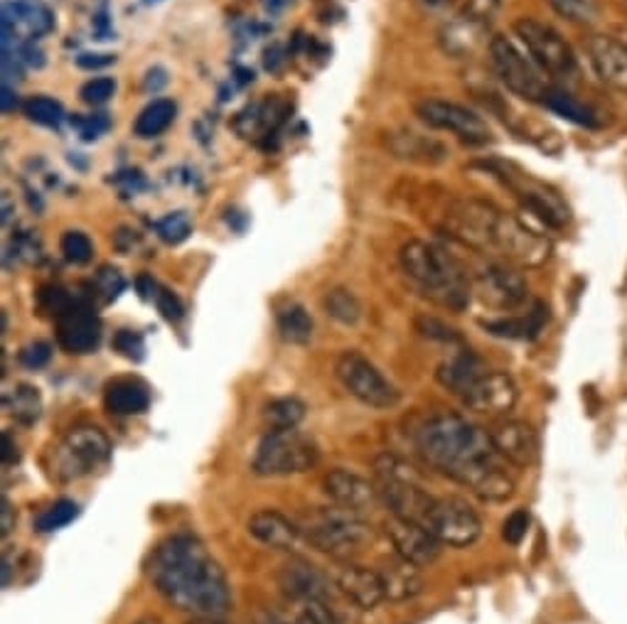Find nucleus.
<instances>
[{
  "label": "nucleus",
  "instance_id": "052dcab7",
  "mask_svg": "<svg viewBox=\"0 0 627 624\" xmlns=\"http://www.w3.org/2000/svg\"><path fill=\"white\" fill-rule=\"evenodd\" d=\"M18 108V94L10 84H3V114H13Z\"/></svg>",
  "mask_w": 627,
  "mask_h": 624
},
{
  "label": "nucleus",
  "instance_id": "bf43d9fd",
  "mask_svg": "<svg viewBox=\"0 0 627 624\" xmlns=\"http://www.w3.org/2000/svg\"><path fill=\"white\" fill-rule=\"evenodd\" d=\"M20 54H22V60H25L30 66H42L44 64V58H42V52L35 48V42L22 44Z\"/></svg>",
  "mask_w": 627,
  "mask_h": 624
},
{
  "label": "nucleus",
  "instance_id": "c9c22d12",
  "mask_svg": "<svg viewBox=\"0 0 627 624\" xmlns=\"http://www.w3.org/2000/svg\"><path fill=\"white\" fill-rule=\"evenodd\" d=\"M322 308L332 320L342 322V325H357L362 318L360 300H357L350 291H345V288H332V291L325 293Z\"/></svg>",
  "mask_w": 627,
  "mask_h": 624
},
{
  "label": "nucleus",
  "instance_id": "2f4dec72",
  "mask_svg": "<svg viewBox=\"0 0 627 624\" xmlns=\"http://www.w3.org/2000/svg\"><path fill=\"white\" fill-rule=\"evenodd\" d=\"M177 116V106L171 98H155L148 106H145L136 124H133V133H136L138 138H155L161 136L163 131L171 128V124Z\"/></svg>",
  "mask_w": 627,
  "mask_h": 624
},
{
  "label": "nucleus",
  "instance_id": "13d9d810",
  "mask_svg": "<svg viewBox=\"0 0 627 624\" xmlns=\"http://www.w3.org/2000/svg\"><path fill=\"white\" fill-rule=\"evenodd\" d=\"M16 462H20V448H18L16 438L6 430L3 433V465L8 467V465H16Z\"/></svg>",
  "mask_w": 627,
  "mask_h": 624
},
{
  "label": "nucleus",
  "instance_id": "a18cd8bd",
  "mask_svg": "<svg viewBox=\"0 0 627 624\" xmlns=\"http://www.w3.org/2000/svg\"><path fill=\"white\" fill-rule=\"evenodd\" d=\"M114 94H116V82L111 80V76H96V80L86 82L80 92L82 102L89 106H102Z\"/></svg>",
  "mask_w": 627,
  "mask_h": 624
},
{
  "label": "nucleus",
  "instance_id": "1a4fd4ad",
  "mask_svg": "<svg viewBox=\"0 0 627 624\" xmlns=\"http://www.w3.org/2000/svg\"><path fill=\"white\" fill-rule=\"evenodd\" d=\"M320 460V448L298 428L268 430L254 453L251 470L261 477L304 475Z\"/></svg>",
  "mask_w": 627,
  "mask_h": 624
},
{
  "label": "nucleus",
  "instance_id": "f03ea898",
  "mask_svg": "<svg viewBox=\"0 0 627 624\" xmlns=\"http://www.w3.org/2000/svg\"><path fill=\"white\" fill-rule=\"evenodd\" d=\"M445 231L463 247L502 256L520 269H539L554 251L542 231L483 199H455L445 211Z\"/></svg>",
  "mask_w": 627,
  "mask_h": 624
},
{
  "label": "nucleus",
  "instance_id": "a19ab883",
  "mask_svg": "<svg viewBox=\"0 0 627 624\" xmlns=\"http://www.w3.org/2000/svg\"><path fill=\"white\" fill-rule=\"evenodd\" d=\"M25 116L32 121V124L60 126L64 118V108L60 102H54L50 96H32L25 104Z\"/></svg>",
  "mask_w": 627,
  "mask_h": 624
},
{
  "label": "nucleus",
  "instance_id": "5701e85b",
  "mask_svg": "<svg viewBox=\"0 0 627 624\" xmlns=\"http://www.w3.org/2000/svg\"><path fill=\"white\" fill-rule=\"evenodd\" d=\"M470 492L483 501H505L514 495V479L495 458L475 465L458 479Z\"/></svg>",
  "mask_w": 627,
  "mask_h": 624
},
{
  "label": "nucleus",
  "instance_id": "f257e3e1",
  "mask_svg": "<svg viewBox=\"0 0 627 624\" xmlns=\"http://www.w3.org/2000/svg\"><path fill=\"white\" fill-rule=\"evenodd\" d=\"M145 573L167 603L199 620L227 615L232 605L222 565L212 559L205 543L189 533H175L155 545Z\"/></svg>",
  "mask_w": 627,
  "mask_h": 624
},
{
  "label": "nucleus",
  "instance_id": "09e8293b",
  "mask_svg": "<svg viewBox=\"0 0 627 624\" xmlns=\"http://www.w3.org/2000/svg\"><path fill=\"white\" fill-rule=\"evenodd\" d=\"M151 303H155V308H158V312L167 322H181L183 315H185V308L181 303V298L167 291V288H163L161 283L155 285Z\"/></svg>",
  "mask_w": 627,
  "mask_h": 624
},
{
  "label": "nucleus",
  "instance_id": "680f3d73",
  "mask_svg": "<svg viewBox=\"0 0 627 624\" xmlns=\"http://www.w3.org/2000/svg\"><path fill=\"white\" fill-rule=\"evenodd\" d=\"M425 6H431V8H445V6H451L453 0H423Z\"/></svg>",
  "mask_w": 627,
  "mask_h": 624
},
{
  "label": "nucleus",
  "instance_id": "cd10ccee",
  "mask_svg": "<svg viewBox=\"0 0 627 624\" xmlns=\"http://www.w3.org/2000/svg\"><path fill=\"white\" fill-rule=\"evenodd\" d=\"M483 374H487L485 362L467 350L448 356V360L439 366V372H435L439 382L448 388V392H453L458 396H463Z\"/></svg>",
  "mask_w": 627,
  "mask_h": 624
},
{
  "label": "nucleus",
  "instance_id": "aec40b11",
  "mask_svg": "<svg viewBox=\"0 0 627 624\" xmlns=\"http://www.w3.org/2000/svg\"><path fill=\"white\" fill-rule=\"evenodd\" d=\"M322 492L330 497L335 507H342L354 514H364L372 511L379 501L377 485L367 482L364 477L347 472V470H332L322 477Z\"/></svg>",
  "mask_w": 627,
  "mask_h": 624
},
{
  "label": "nucleus",
  "instance_id": "7ed1b4c3",
  "mask_svg": "<svg viewBox=\"0 0 627 624\" xmlns=\"http://www.w3.org/2000/svg\"><path fill=\"white\" fill-rule=\"evenodd\" d=\"M417 450L425 465L455 482L475 465L497 458L490 430L458 414H439L425 420L417 430Z\"/></svg>",
  "mask_w": 627,
  "mask_h": 624
},
{
  "label": "nucleus",
  "instance_id": "f3484780",
  "mask_svg": "<svg viewBox=\"0 0 627 624\" xmlns=\"http://www.w3.org/2000/svg\"><path fill=\"white\" fill-rule=\"evenodd\" d=\"M384 529H387V537L391 545H394V553L401 555L404 561L419 565V568H429L439 561L443 543L435 539L433 533L423 527V523L391 517Z\"/></svg>",
  "mask_w": 627,
  "mask_h": 624
},
{
  "label": "nucleus",
  "instance_id": "a878e982",
  "mask_svg": "<svg viewBox=\"0 0 627 624\" xmlns=\"http://www.w3.org/2000/svg\"><path fill=\"white\" fill-rule=\"evenodd\" d=\"M379 578L384 585V597L391 603H407L417 595L423 593V578L421 568L401 559L394 553V559H389L379 568Z\"/></svg>",
  "mask_w": 627,
  "mask_h": 624
},
{
  "label": "nucleus",
  "instance_id": "bb28decb",
  "mask_svg": "<svg viewBox=\"0 0 627 624\" xmlns=\"http://www.w3.org/2000/svg\"><path fill=\"white\" fill-rule=\"evenodd\" d=\"M104 406L114 416H141L151 406V392L141 378H114L104 388Z\"/></svg>",
  "mask_w": 627,
  "mask_h": 624
},
{
  "label": "nucleus",
  "instance_id": "e433bc0d",
  "mask_svg": "<svg viewBox=\"0 0 627 624\" xmlns=\"http://www.w3.org/2000/svg\"><path fill=\"white\" fill-rule=\"evenodd\" d=\"M76 517H80V505L72 499H60L44 509L42 514L35 519V529L40 533H52V531L66 527V523H72Z\"/></svg>",
  "mask_w": 627,
  "mask_h": 624
},
{
  "label": "nucleus",
  "instance_id": "39448f33",
  "mask_svg": "<svg viewBox=\"0 0 627 624\" xmlns=\"http://www.w3.org/2000/svg\"><path fill=\"white\" fill-rule=\"evenodd\" d=\"M300 533L310 545H316L318 551L332 555V559H350L374 537L372 527L362 519V514H354V511L342 507L316 509L300 523Z\"/></svg>",
  "mask_w": 627,
  "mask_h": 624
},
{
  "label": "nucleus",
  "instance_id": "e2e57ef3",
  "mask_svg": "<svg viewBox=\"0 0 627 624\" xmlns=\"http://www.w3.org/2000/svg\"><path fill=\"white\" fill-rule=\"evenodd\" d=\"M261 624H290V622H286V620H281V617H276V615H266V617L261 620Z\"/></svg>",
  "mask_w": 627,
  "mask_h": 624
},
{
  "label": "nucleus",
  "instance_id": "4468645a",
  "mask_svg": "<svg viewBox=\"0 0 627 624\" xmlns=\"http://www.w3.org/2000/svg\"><path fill=\"white\" fill-rule=\"evenodd\" d=\"M417 116L425 126L453 133L470 146H485L492 141V131L483 116H477L467 106L445 102V98H423L417 104Z\"/></svg>",
  "mask_w": 627,
  "mask_h": 624
},
{
  "label": "nucleus",
  "instance_id": "79ce46f5",
  "mask_svg": "<svg viewBox=\"0 0 627 624\" xmlns=\"http://www.w3.org/2000/svg\"><path fill=\"white\" fill-rule=\"evenodd\" d=\"M60 249L64 259L74 266H84L94 256V243L84 231H66L60 241Z\"/></svg>",
  "mask_w": 627,
  "mask_h": 624
},
{
  "label": "nucleus",
  "instance_id": "49530a36",
  "mask_svg": "<svg viewBox=\"0 0 627 624\" xmlns=\"http://www.w3.org/2000/svg\"><path fill=\"white\" fill-rule=\"evenodd\" d=\"M294 624H338V617L325 600H308V603H300Z\"/></svg>",
  "mask_w": 627,
  "mask_h": 624
},
{
  "label": "nucleus",
  "instance_id": "8fccbe9b",
  "mask_svg": "<svg viewBox=\"0 0 627 624\" xmlns=\"http://www.w3.org/2000/svg\"><path fill=\"white\" fill-rule=\"evenodd\" d=\"M530 523H532L530 511L526 509L512 511L505 523H502V539H505L510 545H520L526 537V531H530Z\"/></svg>",
  "mask_w": 627,
  "mask_h": 624
},
{
  "label": "nucleus",
  "instance_id": "6e6d98bb",
  "mask_svg": "<svg viewBox=\"0 0 627 624\" xmlns=\"http://www.w3.org/2000/svg\"><path fill=\"white\" fill-rule=\"evenodd\" d=\"M114 62H116L114 54H99V52H82L80 58H76V64H80L82 70H102V66H109Z\"/></svg>",
  "mask_w": 627,
  "mask_h": 624
},
{
  "label": "nucleus",
  "instance_id": "c85d7f7f",
  "mask_svg": "<svg viewBox=\"0 0 627 624\" xmlns=\"http://www.w3.org/2000/svg\"><path fill=\"white\" fill-rule=\"evenodd\" d=\"M548 322V308L544 303H536L526 315L520 318H500V320H483V325L490 334L505 340H534L536 334L544 330Z\"/></svg>",
  "mask_w": 627,
  "mask_h": 624
},
{
  "label": "nucleus",
  "instance_id": "58836bf2",
  "mask_svg": "<svg viewBox=\"0 0 627 624\" xmlns=\"http://www.w3.org/2000/svg\"><path fill=\"white\" fill-rule=\"evenodd\" d=\"M500 8H502V0H465V6L458 18L467 22V25L485 32L492 22H495Z\"/></svg>",
  "mask_w": 627,
  "mask_h": 624
},
{
  "label": "nucleus",
  "instance_id": "c756f323",
  "mask_svg": "<svg viewBox=\"0 0 627 624\" xmlns=\"http://www.w3.org/2000/svg\"><path fill=\"white\" fill-rule=\"evenodd\" d=\"M542 104L548 111H554L556 116H562L576 126H584V128H600L603 126V121H600L596 108L584 104V102H578L574 94L564 92V89H554V86L548 89Z\"/></svg>",
  "mask_w": 627,
  "mask_h": 624
},
{
  "label": "nucleus",
  "instance_id": "a211bd4d",
  "mask_svg": "<svg viewBox=\"0 0 627 624\" xmlns=\"http://www.w3.org/2000/svg\"><path fill=\"white\" fill-rule=\"evenodd\" d=\"M463 406L475 414L505 416L520 398V388L507 372H487L461 396Z\"/></svg>",
  "mask_w": 627,
  "mask_h": 624
},
{
  "label": "nucleus",
  "instance_id": "5fc2aeb1",
  "mask_svg": "<svg viewBox=\"0 0 627 624\" xmlns=\"http://www.w3.org/2000/svg\"><path fill=\"white\" fill-rule=\"evenodd\" d=\"M16 521H18L16 509L10 505V499L3 495V499H0V537L8 539L16 529Z\"/></svg>",
  "mask_w": 627,
  "mask_h": 624
},
{
  "label": "nucleus",
  "instance_id": "9d476101",
  "mask_svg": "<svg viewBox=\"0 0 627 624\" xmlns=\"http://www.w3.org/2000/svg\"><path fill=\"white\" fill-rule=\"evenodd\" d=\"M487 52L492 72L497 74V80L505 84L514 96L524 98V102H544V96L552 86L546 84L544 72L534 64V60L524 58L517 50V44L497 35L490 40Z\"/></svg>",
  "mask_w": 627,
  "mask_h": 624
},
{
  "label": "nucleus",
  "instance_id": "69168bd1",
  "mask_svg": "<svg viewBox=\"0 0 627 624\" xmlns=\"http://www.w3.org/2000/svg\"><path fill=\"white\" fill-rule=\"evenodd\" d=\"M618 38H620V40H623V42H625V44H627V28H625V30H623V32H620V35H618Z\"/></svg>",
  "mask_w": 627,
  "mask_h": 624
},
{
  "label": "nucleus",
  "instance_id": "f8f14e48",
  "mask_svg": "<svg viewBox=\"0 0 627 624\" xmlns=\"http://www.w3.org/2000/svg\"><path fill=\"white\" fill-rule=\"evenodd\" d=\"M514 32H517L520 42L544 74L571 76L578 70L576 54L571 50V44L562 38V32L546 25V22L522 18L514 22Z\"/></svg>",
  "mask_w": 627,
  "mask_h": 624
},
{
  "label": "nucleus",
  "instance_id": "6e6552de",
  "mask_svg": "<svg viewBox=\"0 0 627 624\" xmlns=\"http://www.w3.org/2000/svg\"><path fill=\"white\" fill-rule=\"evenodd\" d=\"M377 470V492L382 505L391 511V517L409 519L423 523L433 507L435 497L421 485V479L413 472V467L401 462L391 455H382L374 465Z\"/></svg>",
  "mask_w": 627,
  "mask_h": 624
},
{
  "label": "nucleus",
  "instance_id": "6ab92c4d",
  "mask_svg": "<svg viewBox=\"0 0 627 624\" xmlns=\"http://www.w3.org/2000/svg\"><path fill=\"white\" fill-rule=\"evenodd\" d=\"M492 445L502 460L517 467H532L539 455V440L530 423L517 418H500L490 428Z\"/></svg>",
  "mask_w": 627,
  "mask_h": 624
},
{
  "label": "nucleus",
  "instance_id": "603ef678",
  "mask_svg": "<svg viewBox=\"0 0 627 624\" xmlns=\"http://www.w3.org/2000/svg\"><path fill=\"white\" fill-rule=\"evenodd\" d=\"M417 327H419V332L423 334V337H431V340H441V342H458V340H461L455 334V330L445 327L443 322L435 320V318H419Z\"/></svg>",
  "mask_w": 627,
  "mask_h": 624
},
{
  "label": "nucleus",
  "instance_id": "ea45409f",
  "mask_svg": "<svg viewBox=\"0 0 627 624\" xmlns=\"http://www.w3.org/2000/svg\"><path fill=\"white\" fill-rule=\"evenodd\" d=\"M155 231L165 243L175 247V243H183L193 233V219H189L187 211H171L161 221H155Z\"/></svg>",
  "mask_w": 627,
  "mask_h": 624
},
{
  "label": "nucleus",
  "instance_id": "4d7b16f0",
  "mask_svg": "<svg viewBox=\"0 0 627 624\" xmlns=\"http://www.w3.org/2000/svg\"><path fill=\"white\" fill-rule=\"evenodd\" d=\"M167 84V72L163 70V66H153V70L145 74V82H143V89L148 94H158L161 89Z\"/></svg>",
  "mask_w": 627,
  "mask_h": 624
},
{
  "label": "nucleus",
  "instance_id": "72a5a7b5",
  "mask_svg": "<svg viewBox=\"0 0 627 624\" xmlns=\"http://www.w3.org/2000/svg\"><path fill=\"white\" fill-rule=\"evenodd\" d=\"M3 18L10 22H25L30 32L42 35V32H50L54 25V18L48 8L38 0H18L13 6H6Z\"/></svg>",
  "mask_w": 627,
  "mask_h": 624
},
{
  "label": "nucleus",
  "instance_id": "473e14b6",
  "mask_svg": "<svg viewBox=\"0 0 627 624\" xmlns=\"http://www.w3.org/2000/svg\"><path fill=\"white\" fill-rule=\"evenodd\" d=\"M276 325H278V332H281V337L288 344H308L310 337H312L310 312L298 303H290V305L278 310Z\"/></svg>",
  "mask_w": 627,
  "mask_h": 624
},
{
  "label": "nucleus",
  "instance_id": "f704fd0d",
  "mask_svg": "<svg viewBox=\"0 0 627 624\" xmlns=\"http://www.w3.org/2000/svg\"><path fill=\"white\" fill-rule=\"evenodd\" d=\"M306 418V404L294 396L276 398L264 408V420L268 430L281 428H298V423Z\"/></svg>",
  "mask_w": 627,
  "mask_h": 624
},
{
  "label": "nucleus",
  "instance_id": "412c9836",
  "mask_svg": "<svg viewBox=\"0 0 627 624\" xmlns=\"http://www.w3.org/2000/svg\"><path fill=\"white\" fill-rule=\"evenodd\" d=\"M586 50L598 80L613 92L627 94V44L620 38L593 35Z\"/></svg>",
  "mask_w": 627,
  "mask_h": 624
},
{
  "label": "nucleus",
  "instance_id": "423d86ee",
  "mask_svg": "<svg viewBox=\"0 0 627 624\" xmlns=\"http://www.w3.org/2000/svg\"><path fill=\"white\" fill-rule=\"evenodd\" d=\"M111 460V440L96 426H74L50 450V475L72 482L102 472Z\"/></svg>",
  "mask_w": 627,
  "mask_h": 624
},
{
  "label": "nucleus",
  "instance_id": "0eeeda50",
  "mask_svg": "<svg viewBox=\"0 0 627 624\" xmlns=\"http://www.w3.org/2000/svg\"><path fill=\"white\" fill-rule=\"evenodd\" d=\"M480 167L487 170L492 177H497V180L520 199L522 207L530 209L546 227L564 229L571 221V209L562 199V195H558L554 187H548L546 183L536 180L534 175L522 170L520 165L495 158L480 163Z\"/></svg>",
  "mask_w": 627,
  "mask_h": 624
},
{
  "label": "nucleus",
  "instance_id": "dca6fc26",
  "mask_svg": "<svg viewBox=\"0 0 627 624\" xmlns=\"http://www.w3.org/2000/svg\"><path fill=\"white\" fill-rule=\"evenodd\" d=\"M58 327V342L66 354H92L102 342V320L86 300H76L54 318Z\"/></svg>",
  "mask_w": 627,
  "mask_h": 624
},
{
  "label": "nucleus",
  "instance_id": "c03bdc74",
  "mask_svg": "<svg viewBox=\"0 0 627 624\" xmlns=\"http://www.w3.org/2000/svg\"><path fill=\"white\" fill-rule=\"evenodd\" d=\"M123 288H126V281H123V275L114 269V266H102V269H99L94 278V291L104 303L116 300L123 293Z\"/></svg>",
  "mask_w": 627,
  "mask_h": 624
},
{
  "label": "nucleus",
  "instance_id": "37998d69",
  "mask_svg": "<svg viewBox=\"0 0 627 624\" xmlns=\"http://www.w3.org/2000/svg\"><path fill=\"white\" fill-rule=\"evenodd\" d=\"M111 347L119 352L123 360L129 362H143L145 360V342L141 337V332L136 330H119L111 340Z\"/></svg>",
  "mask_w": 627,
  "mask_h": 624
},
{
  "label": "nucleus",
  "instance_id": "ddd939ff",
  "mask_svg": "<svg viewBox=\"0 0 627 624\" xmlns=\"http://www.w3.org/2000/svg\"><path fill=\"white\" fill-rule=\"evenodd\" d=\"M423 527L451 549H467L483 533V521H480L477 511L458 497L435 499Z\"/></svg>",
  "mask_w": 627,
  "mask_h": 624
},
{
  "label": "nucleus",
  "instance_id": "393cba45",
  "mask_svg": "<svg viewBox=\"0 0 627 624\" xmlns=\"http://www.w3.org/2000/svg\"><path fill=\"white\" fill-rule=\"evenodd\" d=\"M246 529H249V533L256 541L274 551L296 549V541L300 537V527H296L294 521L286 519L284 514H278V511L274 509L256 511V514L249 519V527Z\"/></svg>",
  "mask_w": 627,
  "mask_h": 624
},
{
  "label": "nucleus",
  "instance_id": "4c0bfd02",
  "mask_svg": "<svg viewBox=\"0 0 627 624\" xmlns=\"http://www.w3.org/2000/svg\"><path fill=\"white\" fill-rule=\"evenodd\" d=\"M548 6L571 25H593L598 20V8L593 0H548Z\"/></svg>",
  "mask_w": 627,
  "mask_h": 624
},
{
  "label": "nucleus",
  "instance_id": "0e129e2a",
  "mask_svg": "<svg viewBox=\"0 0 627 624\" xmlns=\"http://www.w3.org/2000/svg\"><path fill=\"white\" fill-rule=\"evenodd\" d=\"M133 624H163V622L155 620V617H141V620H136Z\"/></svg>",
  "mask_w": 627,
  "mask_h": 624
},
{
  "label": "nucleus",
  "instance_id": "20e7f679",
  "mask_svg": "<svg viewBox=\"0 0 627 624\" xmlns=\"http://www.w3.org/2000/svg\"><path fill=\"white\" fill-rule=\"evenodd\" d=\"M401 271L435 305L461 312L473 298V281L453 253L429 241H409L399 253Z\"/></svg>",
  "mask_w": 627,
  "mask_h": 624
},
{
  "label": "nucleus",
  "instance_id": "b1692460",
  "mask_svg": "<svg viewBox=\"0 0 627 624\" xmlns=\"http://www.w3.org/2000/svg\"><path fill=\"white\" fill-rule=\"evenodd\" d=\"M338 587L347 600H352V603L364 612L374 610L382 600H387L379 571H372V568L364 565H345L338 575Z\"/></svg>",
  "mask_w": 627,
  "mask_h": 624
},
{
  "label": "nucleus",
  "instance_id": "4be33fe9",
  "mask_svg": "<svg viewBox=\"0 0 627 624\" xmlns=\"http://www.w3.org/2000/svg\"><path fill=\"white\" fill-rule=\"evenodd\" d=\"M278 587L281 593L298 603H308V600H325L328 597V578H325L316 565L306 559H290L278 571Z\"/></svg>",
  "mask_w": 627,
  "mask_h": 624
},
{
  "label": "nucleus",
  "instance_id": "3c124183",
  "mask_svg": "<svg viewBox=\"0 0 627 624\" xmlns=\"http://www.w3.org/2000/svg\"><path fill=\"white\" fill-rule=\"evenodd\" d=\"M18 360H20V364L25 366V370H42L44 364H48L50 360H52V347L48 342H30V344H25V347L20 350V354H18Z\"/></svg>",
  "mask_w": 627,
  "mask_h": 624
},
{
  "label": "nucleus",
  "instance_id": "864d4df0",
  "mask_svg": "<svg viewBox=\"0 0 627 624\" xmlns=\"http://www.w3.org/2000/svg\"><path fill=\"white\" fill-rule=\"evenodd\" d=\"M72 126L80 128L84 141H94V138L102 136V133L109 128V118H106V114L82 116V118H72Z\"/></svg>",
  "mask_w": 627,
  "mask_h": 624
},
{
  "label": "nucleus",
  "instance_id": "de8ad7c7",
  "mask_svg": "<svg viewBox=\"0 0 627 624\" xmlns=\"http://www.w3.org/2000/svg\"><path fill=\"white\" fill-rule=\"evenodd\" d=\"M38 303L44 312H50V315L58 318L60 312H64L74 303V298L66 293L62 285H42L38 293Z\"/></svg>",
  "mask_w": 627,
  "mask_h": 624
},
{
  "label": "nucleus",
  "instance_id": "9b49d317",
  "mask_svg": "<svg viewBox=\"0 0 627 624\" xmlns=\"http://www.w3.org/2000/svg\"><path fill=\"white\" fill-rule=\"evenodd\" d=\"M335 374L345 392L369 408H394L399 404L394 384L360 352H342L335 364Z\"/></svg>",
  "mask_w": 627,
  "mask_h": 624
},
{
  "label": "nucleus",
  "instance_id": "2eb2a0df",
  "mask_svg": "<svg viewBox=\"0 0 627 624\" xmlns=\"http://www.w3.org/2000/svg\"><path fill=\"white\" fill-rule=\"evenodd\" d=\"M526 281L512 263H487L473 278V295L490 310H514L526 300Z\"/></svg>",
  "mask_w": 627,
  "mask_h": 624
},
{
  "label": "nucleus",
  "instance_id": "7c9ffc66",
  "mask_svg": "<svg viewBox=\"0 0 627 624\" xmlns=\"http://www.w3.org/2000/svg\"><path fill=\"white\" fill-rule=\"evenodd\" d=\"M3 406L18 426H32V423H38L42 416V396L32 384L13 386V392L3 396Z\"/></svg>",
  "mask_w": 627,
  "mask_h": 624
}]
</instances>
